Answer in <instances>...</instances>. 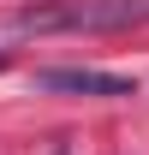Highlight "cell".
<instances>
[{
    "label": "cell",
    "instance_id": "6da1fadb",
    "mask_svg": "<svg viewBox=\"0 0 149 155\" xmlns=\"http://www.w3.org/2000/svg\"><path fill=\"white\" fill-rule=\"evenodd\" d=\"M137 24H149V0H54V6H24L12 30L54 36V30H137Z\"/></svg>",
    "mask_w": 149,
    "mask_h": 155
},
{
    "label": "cell",
    "instance_id": "7a4b0ae2",
    "mask_svg": "<svg viewBox=\"0 0 149 155\" xmlns=\"http://www.w3.org/2000/svg\"><path fill=\"white\" fill-rule=\"evenodd\" d=\"M36 90L42 96H137V78L95 72V66H42Z\"/></svg>",
    "mask_w": 149,
    "mask_h": 155
},
{
    "label": "cell",
    "instance_id": "3957f363",
    "mask_svg": "<svg viewBox=\"0 0 149 155\" xmlns=\"http://www.w3.org/2000/svg\"><path fill=\"white\" fill-rule=\"evenodd\" d=\"M0 72H6V54H0Z\"/></svg>",
    "mask_w": 149,
    "mask_h": 155
}]
</instances>
